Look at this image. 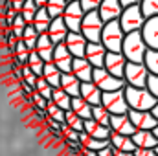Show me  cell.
I'll return each instance as SVG.
<instances>
[{
    "label": "cell",
    "mask_w": 158,
    "mask_h": 156,
    "mask_svg": "<svg viewBox=\"0 0 158 156\" xmlns=\"http://www.w3.org/2000/svg\"><path fill=\"white\" fill-rule=\"evenodd\" d=\"M52 63L59 68V72H61V74H68V72H72L74 57H72V53L68 51V48H66L64 44H55Z\"/></svg>",
    "instance_id": "obj_11"
},
{
    "label": "cell",
    "mask_w": 158,
    "mask_h": 156,
    "mask_svg": "<svg viewBox=\"0 0 158 156\" xmlns=\"http://www.w3.org/2000/svg\"><path fill=\"white\" fill-rule=\"evenodd\" d=\"M53 50H55V44L50 40L48 33H40L39 39H37V44H35V51L40 55V59L44 63H52L53 59Z\"/></svg>",
    "instance_id": "obj_22"
},
{
    "label": "cell",
    "mask_w": 158,
    "mask_h": 156,
    "mask_svg": "<svg viewBox=\"0 0 158 156\" xmlns=\"http://www.w3.org/2000/svg\"><path fill=\"white\" fill-rule=\"evenodd\" d=\"M125 99L129 105V110H151L158 99L147 88H136V86H125Z\"/></svg>",
    "instance_id": "obj_2"
},
{
    "label": "cell",
    "mask_w": 158,
    "mask_h": 156,
    "mask_svg": "<svg viewBox=\"0 0 158 156\" xmlns=\"http://www.w3.org/2000/svg\"><path fill=\"white\" fill-rule=\"evenodd\" d=\"M155 97L158 99V76H155V74H149V77H147V86H145Z\"/></svg>",
    "instance_id": "obj_43"
},
{
    "label": "cell",
    "mask_w": 158,
    "mask_h": 156,
    "mask_svg": "<svg viewBox=\"0 0 158 156\" xmlns=\"http://www.w3.org/2000/svg\"><path fill=\"white\" fill-rule=\"evenodd\" d=\"M125 64H127V59L123 57V53H121V51H119V53H116V51H107L103 68H105L109 74H112V76H116V77L123 79Z\"/></svg>",
    "instance_id": "obj_12"
},
{
    "label": "cell",
    "mask_w": 158,
    "mask_h": 156,
    "mask_svg": "<svg viewBox=\"0 0 158 156\" xmlns=\"http://www.w3.org/2000/svg\"><path fill=\"white\" fill-rule=\"evenodd\" d=\"M52 101H53L59 109H63V110H70V109H72V97H70L63 88H53V90H52Z\"/></svg>",
    "instance_id": "obj_30"
},
{
    "label": "cell",
    "mask_w": 158,
    "mask_h": 156,
    "mask_svg": "<svg viewBox=\"0 0 158 156\" xmlns=\"http://www.w3.org/2000/svg\"><path fill=\"white\" fill-rule=\"evenodd\" d=\"M127 114L136 130H153L158 123L155 116L151 114V110H129Z\"/></svg>",
    "instance_id": "obj_10"
},
{
    "label": "cell",
    "mask_w": 158,
    "mask_h": 156,
    "mask_svg": "<svg viewBox=\"0 0 158 156\" xmlns=\"http://www.w3.org/2000/svg\"><path fill=\"white\" fill-rule=\"evenodd\" d=\"M72 74H74L81 83H88V81H92L94 66H92L85 57H74V63H72Z\"/></svg>",
    "instance_id": "obj_19"
},
{
    "label": "cell",
    "mask_w": 158,
    "mask_h": 156,
    "mask_svg": "<svg viewBox=\"0 0 158 156\" xmlns=\"http://www.w3.org/2000/svg\"><path fill=\"white\" fill-rule=\"evenodd\" d=\"M59 88H63L70 97H77L79 90H81V81H79L72 72L61 74V84H59Z\"/></svg>",
    "instance_id": "obj_23"
},
{
    "label": "cell",
    "mask_w": 158,
    "mask_h": 156,
    "mask_svg": "<svg viewBox=\"0 0 158 156\" xmlns=\"http://www.w3.org/2000/svg\"><path fill=\"white\" fill-rule=\"evenodd\" d=\"M98 156H114V147H110V145L103 147L101 151H98Z\"/></svg>",
    "instance_id": "obj_45"
},
{
    "label": "cell",
    "mask_w": 158,
    "mask_h": 156,
    "mask_svg": "<svg viewBox=\"0 0 158 156\" xmlns=\"http://www.w3.org/2000/svg\"><path fill=\"white\" fill-rule=\"evenodd\" d=\"M145 51H147V44L140 31L125 33V39L121 44V53L129 63H143Z\"/></svg>",
    "instance_id": "obj_1"
},
{
    "label": "cell",
    "mask_w": 158,
    "mask_h": 156,
    "mask_svg": "<svg viewBox=\"0 0 158 156\" xmlns=\"http://www.w3.org/2000/svg\"><path fill=\"white\" fill-rule=\"evenodd\" d=\"M109 142H110V147H114L116 151L134 153V149H136V145L132 143V138H131V136H123V134H116V132H112L110 138H109Z\"/></svg>",
    "instance_id": "obj_25"
},
{
    "label": "cell",
    "mask_w": 158,
    "mask_h": 156,
    "mask_svg": "<svg viewBox=\"0 0 158 156\" xmlns=\"http://www.w3.org/2000/svg\"><path fill=\"white\" fill-rule=\"evenodd\" d=\"M81 153H83L85 156H98L96 151H90V149H85V147H81Z\"/></svg>",
    "instance_id": "obj_47"
},
{
    "label": "cell",
    "mask_w": 158,
    "mask_h": 156,
    "mask_svg": "<svg viewBox=\"0 0 158 156\" xmlns=\"http://www.w3.org/2000/svg\"><path fill=\"white\" fill-rule=\"evenodd\" d=\"M64 125H68L70 129L77 130V132H83V125H85V119L79 117L72 109L70 110H64Z\"/></svg>",
    "instance_id": "obj_34"
},
{
    "label": "cell",
    "mask_w": 158,
    "mask_h": 156,
    "mask_svg": "<svg viewBox=\"0 0 158 156\" xmlns=\"http://www.w3.org/2000/svg\"><path fill=\"white\" fill-rule=\"evenodd\" d=\"M140 9H142V15L145 18L158 17V0H142L140 2Z\"/></svg>",
    "instance_id": "obj_39"
},
{
    "label": "cell",
    "mask_w": 158,
    "mask_h": 156,
    "mask_svg": "<svg viewBox=\"0 0 158 156\" xmlns=\"http://www.w3.org/2000/svg\"><path fill=\"white\" fill-rule=\"evenodd\" d=\"M153 134H155V138H156V140H158V123H156V127L153 129Z\"/></svg>",
    "instance_id": "obj_51"
},
{
    "label": "cell",
    "mask_w": 158,
    "mask_h": 156,
    "mask_svg": "<svg viewBox=\"0 0 158 156\" xmlns=\"http://www.w3.org/2000/svg\"><path fill=\"white\" fill-rule=\"evenodd\" d=\"M46 112H48V117H52L53 121H57V123H64V110L63 109H59L52 99L48 101V105H46Z\"/></svg>",
    "instance_id": "obj_40"
},
{
    "label": "cell",
    "mask_w": 158,
    "mask_h": 156,
    "mask_svg": "<svg viewBox=\"0 0 158 156\" xmlns=\"http://www.w3.org/2000/svg\"><path fill=\"white\" fill-rule=\"evenodd\" d=\"M92 83L101 88V92H112V90H121L125 88V81L123 79L116 77L112 74H109L105 68H94V74H92Z\"/></svg>",
    "instance_id": "obj_8"
},
{
    "label": "cell",
    "mask_w": 158,
    "mask_h": 156,
    "mask_svg": "<svg viewBox=\"0 0 158 156\" xmlns=\"http://www.w3.org/2000/svg\"><path fill=\"white\" fill-rule=\"evenodd\" d=\"M92 119H96L98 123H101V125H107V127H109L110 112H109L103 105H96V107H92Z\"/></svg>",
    "instance_id": "obj_38"
},
{
    "label": "cell",
    "mask_w": 158,
    "mask_h": 156,
    "mask_svg": "<svg viewBox=\"0 0 158 156\" xmlns=\"http://www.w3.org/2000/svg\"><path fill=\"white\" fill-rule=\"evenodd\" d=\"M98 13H99L103 22L118 20L119 15L123 13V6H121L119 0H101V6H99Z\"/></svg>",
    "instance_id": "obj_16"
},
{
    "label": "cell",
    "mask_w": 158,
    "mask_h": 156,
    "mask_svg": "<svg viewBox=\"0 0 158 156\" xmlns=\"http://www.w3.org/2000/svg\"><path fill=\"white\" fill-rule=\"evenodd\" d=\"M79 143H81V147H85V149H90V151H101L103 147H107V145H110V142L109 140H98V138H92V136H88L86 132H79Z\"/></svg>",
    "instance_id": "obj_26"
},
{
    "label": "cell",
    "mask_w": 158,
    "mask_h": 156,
    "mask_svg": "<svg viewBox=\"0 0 158 156\" xmlns=\"http://www.w3.org/2000/svg\"><path fill=\"white\" fill-rule=\"evenodd\" d=\"M140 33H142V37L145 40L147 48L158 50V17H149V18H145V22H143Z\"/></svg>",
    "instance_id": "obj_13"
},
{
    "label": "cell",
    "mask_w": 158,
    "mask_h": 156,
    "mask_svg": "<svg viewBox=\"0 0 158 156\" xmlns=\"http://www.w3.org/2000/svg\"><path fill=\"white\" fill-rule=\"evenodd\" d=\"M42 77L46 79V83H48L52 88H59V84H61V72H59V68H57L53 63H44Z\"/></svg>",
    "instance_id": "obj_27"
},
{
    "label": "cell",
    "mask_w": 158,
    "mask_h": 156,
    "mask_svg": "<svg viewBox=\"0 0 158 156\" xmlns=\"http://www.w3.org/2000/svg\"><path fill=\"white\" fill-rule=\"evenodd\" d=\"M83 132H86L88 136L98 138V140H109V138H110V134H112L110 127L101 125V123H98V121H96V119H92V117H90V119H85Z\"/></svg>",
    "instance_id": "obj_20"
},
{
    "label": "cell",
    "mask_w": 158,
    "mask_h": 156,
    "mask_svg": "<svg viewBox=\"0 0 158 156\" xmlns=\"http://www.w3.org/2000/svg\"><path fill=\"white\" fill-rule=\"evenodd\" d=\"M72 110H74L79 117H83V119H90V117H92V105L86 103L81 96L72 97Z\"/></svg>",
    "instance_id": "obj_29"
},
{
    "label": "cell",
    "mask_w": 158,
    "mask_h": 156,
    "mask_svg": "<svg viewBox=\"0 0 158 156\" xmlns=\"http://www.w3.org/2000/svg\"><path fill=\"white\" fill-rule=\"evenodd\" d=\"M79 96H81L86 103H90L92 107H96V105H101V96H103V92H101V88H98L92 81H88V83H81Z\"/></svg>",
    "instance_id": "obj_21"
},
{
    "label": "cell",
    "mask_w": 158,
    "mask_h": 156,
    "mask_svg": "<svg viewBox=\"0 0 158 156\" xmlns=\"http://www.w3.org/2000/svg\"><path fill=\"white\" fill-rule=\"evenodd\" d=\"M79 4H81L83 11L88 13V11H98L101 6V0H79Z\"/></svg>",
    "instance_id": "obj_42"
},
{
    "label": "cell",
    "mask_w": 158,
    "mask_h": 156,
    "mask_svg": "<svg viewBox=\"0 0 158 156\" xmlns=\"http://www.w3.org/2000/svg\"><path fill=\"white\" fill-rule=\"evenodd\" d=\"M22 2H24V0H22Z\"/></svg>",
    "instance_id": "obj_54"
},
{
    "label": "cell",
    "mask_w": 158,
    "mask_h": 156,
    "mask_svg": "<svg viewBox=\"0 0 158 156\" xmlns=\"http://www.w3.org/2000/svg\"><path fill=\"white\" fill-rule=\"evenodd\" d=\"M35 90L39 92V94L44 97V99H46V101H50V99H52V90H53V88L46 83V79L42 77V76H40V77H37V81H35Z\"/></svg>",
    "instance_id": "obj_41"
},
{
    "label": "cell",
    "mask_w": 158,
    "mask_h": 156,
    "mask_svg": "<svg viewBox=\"0 0 158 156\" xmlns=\"http://www.w3.org/2000/svg\"><path fill=\"white\" fill-rule=\"evenodd\" d=\"M105 22L101 20L98 11H88L83 17L81 30L79 33L86 39V42H101V31H103Z\"/></svg>",
    "instance_id": "obj_4"
},
{
    "label": "cell",
    "mask_w": 158,
    "mask_h": 156,
    "mask_svg": "<svg viewBox=\"0 0 158 156\" xmlns=\"http://www.w3.org/2000/svg\"><path fill=\"white\" fill-rule=\"evenodd\" d=\"M151 114H153V116H155V119H156V121H158V101H156V103H155V107L151 109Z\"/></svg>",
    "instance_id": "obj_49"
},
{
    "label": "cell",
    "mask_w": 158,
    "mask_h": 156,
    "mask_svg": "<svg viewBox=\"0 0 158 156\" xmlns=\"http://www.w3.org/2000/svg\"><path fill=\"white\" fill-rule=\"evenodd\" d=\"M28 57H30L28 46L24 44L22 39H19L15 42V46H13V59H15V63H17L19 66H24V64L28 63Z\"/></svg>",
    "instance_id": "obj_31"
},
{
    "label": "cell",
    "mask_w": 158,
    "mask_h": 156,
    "mask_svg": "<svg viewBox=\"0 0 158 156\" xmlns=\"http://www.w3.org/2000/svg\"><path fill=\"white\" fill-rule=\"evenodd\" d=\"M105 55H107V48H105L101 42H88V44H86L85 59H86L94 68H103V64H105Z\"/></svg>",
    "instance_id": "obj_14"
},
{
    "label": "cell",
    "mask_w": 158,
    "mask_h": 156,
    "mask_svg": "<svg viewBox=\"0 0 158 156\" xmlns=\"http://www.w3.org/2000/svg\"><path fill=\"white\" fill-rule=\"evenodd\" d=\"M125 39V31L121 30V24L118 20H110V22H105L103 26V31H101V44L107 48V51H121V44Z\"/></svg>",
    "instance_id": "obj_3"
},
{
    "label": "cell",
    "mask_w": 158,
    "mask_h": 156,
    "mask_svg": "<svg viewBox=\"0 0 158 156\" xmlns=\"http://www.w3.org/2000/svg\"><path fill=\"white\" fill-rule=\"evenodd\" d=\"M68 51L72 53V57H85V51H86V39L79 33V31H68L66 39L63 42Z\"/></svg>",
    "instance_id": "obj_15"
},
{
    "label": "cell",
    "mask_w": 158,
    "mask_h": 156,
    "mask_svg": "<svg viewBox=\"0 0 158 156\" xmlns=\"http://www.w3.org/2000/svg\"><path fill=\"white\" fill-rule=\"evenodd\" d=\"M147 77H149V70L145 68L143 63H129L125 64V72H123V81L127 86H136V88H145L147 86Z\"/></svg>",
    "instance_id": "obj_5"
},
{
    "label": "cell",
    "mask_w": 158,
    "mask_h": 156,
    "mask_svg": "<svg viewBox=\"0 0 158 156\" xmlns=\"http://www.w3.org/2000/svg\"><path fill=\"white\" fill-rule=\"evenodd\" d=\"M155 153H156V154H158V143H156V147H155Z\"/></svg>",
    "instance_id": "obj_52"
},
{
    "label": "cell",
    "mask_w": 158,
    "mask_h": 156,
    "mask_svg": "<svg viewBox=\"0 0 158 156\" xmlns=\"http://www.w3.org/2000/svg\"><path fill=\"white\" fill-rule=\"evenodd\" d=\"M114 156H134V153H127V151H116V149H114Z\"/></svg>",
    "instance_id": "obj_48"
},
{
    "label": "cell",
    "mask_w": 158,
    "mask_h": 156,
    "mask_svg": "<svg viewBox=\"0 0 158 156\" xmlns=\"http://www.w3.org/2000/svg\"><path fill=\"white\" fill-rule=\"evenodd\" d=\"M83 17H85V11H83L79 0L68 2V6H66V9H64V13H63V20H64L68 31H79V30H81Z\"/></svg>",
    "instance_id": "obj_9"
},
{
    "label": "cell",
    "mask_w": 158,
    "mask_h": 156,
    "mask_svg": "<svg viewBox=\"0 0 158 156\" xmlns=\"http://www.w3.org/2000/svg\"><path fill=\"white\" fill-rule=\"evenodd\" d=\"M132 143L136 147H147V149H155L158 143V140L155 138L153 130H136L132 136Z\"/></svg>",
    "instance_id": "obj_24"
},
{
    "label": "cell",
    "mask_w": 158,
    "mask_h": 156,
    "mask_svg": "<svg viewBox=\"0 0 158 156\" xmlns=\"http://www.w3.org/2000/svg\"><path fill=\"white\" fill-rule=\"evenodd\" d=\"M37 39H39V33L35 31V28H33L31 24H26V28H24V31H22V40H24V44L28 46V50H30V51H33V50H35Z\"/></svg>",
    "instance_id": "obj_35"
},
{
    "label": "cell",
    "mask_w": 158,
    "mask_h": 156,
    "mask_svg": "<svg viewBox=\"0 0 158 156\" xmlns=\"http://www.w3.org/2000/svg\"><path fill=\"white\" fill-rule=\"evenodd\" d=\"M101 105L110 112V116L116 114H127L129 112V105L125 99V90H112V92H103L101 96Z\"/></svg>",
    "instance_id": "obj_7"
},
{
    "label": "cell",
    "mask_w": 158,
    "mask_h": 156,
    "mask_svg": "<svg viewBox=\"0 0 158 156\" xmlns=\"http://www.w3.org/2000/svg\"><path fill=\"white\" fill-rule=\"evenodd\" d=\"M66 6H68V2H66V0H48L44 7H46L48 15H50L52 18H55V17H63V13H64Z\"/></svg>",
    "instance_id": "obj_32"
},
{
    "label": "cell",
    "mask_w": 158,
    "mask_h": 156,
    "mask_svg": "<svg viewBox=\"0 0 158 156\" xmlns=\"http://www.w3.org/2000/svg\"><path fill=\"white\" fill-rule=\"evenodd\" d=\"M46 33H48V37H50V40H52L53 44H63L64 39H66V35H68V28H66L63 17H55V18H52L50 28H48Z\"/></svg>",
    "instance_id": "obj_18"
},
{
    "label": "cell",
    "mask_w": 158,
    "mask_h": 156,
    "mask_svg": "<svg viewBox=\"0 0 158 156\" xmlns=\"http://www.w3.org/2000/svg\"><path fill=\"white\" fill-rule=\"evenodd\" d=\"M134 156H158L155 149H147V147H136L134 149Z\"/></svg>",
    "instance_id": "obj_44"
},
{
    "label": "cell",
    "mask_w": 158,
    "mask_h": 156,
    "mask_svg": "<svg viewBox=\"0 0 158 156\" xmlns=\"http://www.w3.org/2000/svg\"><path fill=\"white\" fill-rule=\"evenodd\" d=\"M46 2H48V0H35L37 7H44V6H46Z\"/></svg>",
    "instance_id": "obj_50"
},
{
    "label": "cell",
    "mask_w": 158,
    "mask_h": 156,
    "mask_svg": "<svg viewBox=\"0 0 158 156\" xmlns=\"http://www.w3.org/2000/svg\"><path fill=\"white\" fill-rule=\"evenodd\" d=\"M66 2H76V0H66Z\"/></svg>",
    "instance_id": "obj_53"
},
{
    "label": "cell",
    "mask_w": 158,
    "mask_h": 156,
    "mask_svg": "<svg viewBox=\"0 0 158 156\" xmlns=\"http://www.w3.org/2000/svg\"><path fill=\"white\" fill-rule=\"evenodd\" d=\"M30 68H31V72L37 76V77H40L42 76V68H44V61L40 59V55L33 50V51H30V57H28V63H26Z\"/></svg>",
    "instance_id": "obj_37"
},
{
    "label": "cell",
    "mask_w": 158,
    "mask_h": 156,
    "mask_svg": "<svg viewBox=\"0 0 158 156\" xmlns=\"http://www.w3.org/2000/svg\"><path fill=\"white\" fill-rule=\"evenodd\" d=\"M109 127H110L112 132H116V134H123V136H132V134L136 132L134 125L131 123L129 114H116V116H110Z\"/></svg>",
    "instance_id": "obj_17"
},
{
    "label": "cell",
    "mask_w": 158,
    "mask_h": 156,
    "mask_svg": "<svg viewBox=\"0 0 158 156\" xmlns=\"http://www.w3.org/2000/svg\"><path fill=\"white\" fill-rule=\"evenodd\" d=\"M143 64H145V68L149 70V74L158 76V50L147 48L145 57H143Z\"/></svg>",
    "instance_id": "obj_33"
},
{
    "label": "cell",
    "mask_w": 158,
    "mask_h": 156,
    "mask_svg": "<svg viewBox=\"0 0 158 156\" xmlns=\"http://www.w3.org/2000/svg\"><path fill=\"white\" fill-rule=\"evenodd\" d=\"M119 2H121L123 7H129V6H138L142 0H119Z\"/></svg>",
    "instance_id": "obj_46"
},
{
    "label": "cell",
    "mask_w": 158,
    "mask_h": 156,
    "mask_svg": "<svg viewBox=\"0 0 158 156\" xmlns=\"http://www.w3.org/2000/svg\"><path fill=\"white\" fill-rule=\"evenodd\" d=\"M50 22H52V17L48 15L46 7H39L37 13H35V18H33V22H31V26L35 28V31L40 35V33H46V31H48Z\"/></svg>",
    "instance_id": "obj_28"
},
{
    "label": "cell",
    "mask_w": 158,
    "mask_h": 156,
    "mask_svg": "<svg viewBox=\"0 0 158 156\" xmlns=\"http://www.w3.org/2000/svg\"><path fill=\"white\" fill-rule=\"evenodd\" d=\"M143 22H145V17L142 15L140 4H138V6L123 7V13L119 15V24H121V30H123L125 33L140 31L142 26H143Z\"/></svg>",
    "instance_id": "obj_6"
},
{
    "label": "cell",
    "mask_w": 158,
    "mask_h": 156,
    "mask_svg": "<svg viewBox=\"0 0 158 156\" xmlns=\"http://www.w3.org/2000/svg\"><path fill=\"white\" fill-rule=\"evenodd\" d=\"M37 9H39V7H37L35 0H24L22 9H20V15H22V18L26 20V24H31V22H33Z\"/></svg>",
    "instance_id": "obj_36"
}]
</instances>
